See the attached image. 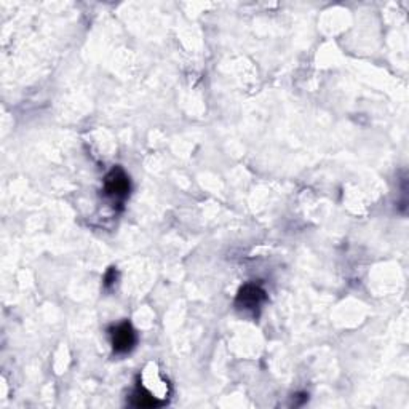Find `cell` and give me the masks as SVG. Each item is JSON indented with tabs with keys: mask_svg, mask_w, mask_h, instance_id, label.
Instances as JSON below:
<instances>
[{
	"mask_svg": "<svg viewBox=\"0 0 409 409\" xmlns=\"http://www.w3.org/2000/svg\"><path fill=\"white\" fill-rule=\"evenodd\" d=\"M104 190L107 197H111L112 200L117 201L125 200L128 194H130V179H128L126 173L120 166H115V168L106 176Z\"/></svg>",
	"mask_w": 409,
	"mask_h": 409,
	"instance_id": "1",
	"label": "cell"
},
{
	"mask_svg": "<svg viewBox=\"0 0 409 409\" xmlns=\"http://www.w3.org/2000/svg\"><path fill=\"white\" fill-rule=\"evenodd\" d=\"M115 275H117L115 269H111V270H109V274L106 275V285H107V287H109L111 283H114V282H115Z\"/></svg>",
	"mask_w": 409,
	"mask_h": 409,
	"instance_id": "4",
	"label": "cell"
},
{
	"mask_svg": "<svg viewBox=\"0 0 409 409\" xmlns=\"http://www.w3.org/2000/svg\"><path fill=\"white\" fill-rule=\"evenodd\" d=\"M265 298V291L258 285H245L236 296V305L246 310H254L264 302Z\"/></svg>",
	"mask_w": 409,
	"mask_h": 409,
	"instance_id": "3",
	"label": "cell"
},
{
	"mask_svg": "<svg viewBox=\"0 0 409 409\" xmlns=\"http://www.w3.org/2000/svg\"><path fill=\"white\" fill-rule=\"evenodd\" d=\"M112 347L117 353L130 352L136 344V333L130 323H122L112 329Z\"/></svg>",
	"mask_w": 409,
	"mask_h": 409,
	"instance_id": "2",
	"label": "cell"
}]
</instances>
